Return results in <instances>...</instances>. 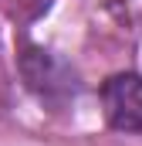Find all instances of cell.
Wrapping results in <instances>:
<instances>
[{
  "mask_svg": "<svg viewBox=\"0 0 142 146\" xmlns=\"http://www.w3.org/2000/svg\"><path fill=\"white\" fill-rule=\"evenodd\" d=\"M102 112L118 133H142V75L118 72L102 85Z\"/></svg>",
  "mask_w": 142,
  "mask_h": 146,
  "instance_id": "7a4b0ae2",
  "label": "cell"
},
{
  "mask_svg": "<svg viewBox=\"0 0 142 146\" xmlns=\"http://www.w3.org/2000/svg\"><path fill=\"white\" fill-rule=\"evenodd\" d=\"M20 75H24V85L51 109H64L78 95L74 72L58 54H51L44 48H24L20 51Z\"/></svg>",
  "mask_w": 142,
  "mask_h": 146,
  "instance_id": "6da1fadb",
  "label": "cell"
}]
</instances>
